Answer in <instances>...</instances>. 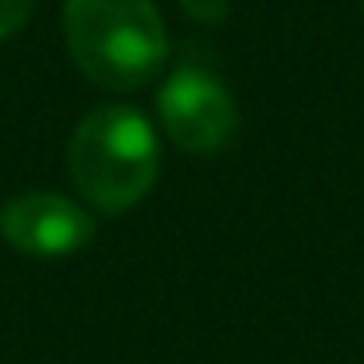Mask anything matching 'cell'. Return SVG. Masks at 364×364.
<instances>
[{
  "label": "cell",
  "mask_w": 364,
  "mask_h": 364,
  "mask_svg": "<svg viewBox=\"0 0 364 364\" xmlns=\"http://www.w3.org/2000/svg\"><path fill=\"white\" fill-rule=\"evenodd\" d=\"M63 40L75 67L106 90H137L165 67L168 36L153 0H67Z\"/></svg>",
  "instance_id": "6da1fadb"
},
{
  "label": "cell",
  "mask_w": 364,
  "mask_h": 364,
  "mask_svg": "<svg viewBox=\"0 0 364 364\" xmlns=\"http://www.w3.org/2000/svg\"><path fill=\"white\" fill-rule=\"evenodd\" d=\"M67 168L79 196L98 212H126L149 196L161 149L149 118L134 106H98L67 141Z\"/></svg>",
  "instance_id": "7a4b0ae2"
},
{
  "label": "cell",
  "mask_w": 364,
  "mask_h": 364,
  "mask_svg": "<svg viewBox=\"0 0 364 364\" xmlns=\"http://www.w3.org/2000/svg\"><path fill=\"white\" fill-rule=\"evenodd\" d=\"M161 126L184 153H220L239 129V110L231 90L208 67L181 63L157 95Z\"/></svg>",
  "instance_id": "3957f363"
},
{
  "label": "cell",
  "mask_w": 364,
  "mask_h": 364,
  "mask_svg": "<svg viewBox=\"0 0 364 364\" xmlns=\"http://www.w3.org/2000/svg\"><path fill=\"white\" fill-rule=\"evenodd\" d=\"M0 235L36 259H63L90 243L95 220L55 192H24L0 208Z\"/></svg>",
  "instance_id": "277c9868"
},
{
  "label": "cell",
  "mask_w": 364,
  "mask_h": 364,
  "mask_svg": "<svg viewBox=\"0 0 364 364\" xmlns=\"http://www.w3.org/2000/svg\"><path fill=\"white\" fill-rule=\"evenodd\" d=\"M32 9H36V0H0V40L16 36L28 24Z\"/></svg>",
  "instance_id": "5b68a950"
},
{
  "label": "cell",
  "mask_w": 364,
  "mask_h": 364,
  "mask_svg": "<svg viewBox=\"0 0 364 364\" xmlns=\"http://www.w3.org/2000/svg\"><path fill=\"white\" fill-rule=\"evenodd\" d=\"M181 9L188 12L196 24H223L231 16V0H181Z\"/></svg>",
  "instance_id": "8992f818"
},
{
  "label": "cell",
  "mask_w": 364,
  "mask_h": 364,
  "mask_svg": "<svg viewBox=\"0 0 364 364\" xmlns=\"http://www.w3.org/2000/svg\"><path fill=\"white\" fill-rule=\"evenodd\" d=\"M360 9H364V0H360Z\"/></svg>",
  "instance_id": "52a82bcc"
}]
</instances>
